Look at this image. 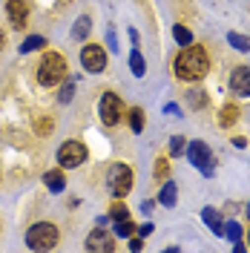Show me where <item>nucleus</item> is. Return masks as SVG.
<instances>
[{
  "instance_id": "obj_1",
  "label": "nucleus",
  "mask_w": 250,
  "mask_h": 253,
  "mask_svg": "<svg viewBox=\"0 0 250 253\" xmlns=\"http://www.w3.org/2000/svg\"><path fill=\"white\" fill-rule=\"evenodd\" d=\"M172 72H175V78H181V81H202L204 75L210 72L207 49L196 46V43L181 46V52H178L175 61H172Z\"/></svg>"
},
{
  "instance_id": "obj_2",
  "label": "nucleus",
  "mask_w": 250,
  "mask_h": 253,
  "mask_svg": "<svg viewBox=\"0 0 250 253\" xmlns=\"http://www.w3.org/2000/svg\"><path fill=\"white\" fill-rule=\"evenodd\" d=\"M66 72H69L66 58L58 55V52H46L38 63V84L41 86H55V84H61L66 78Z\"/></svg>"
},
{
  "instance_id": "obj_3",
  "label": "nucleus",
  "mask_w": 250,
  "mask_h": 253,
  "mask_svg": "<svg viewBox=\"0 0 250 253\" xmlns=\"http://www.w3.org/2000/svg\"><path fill=\"white\" fill-rule=\"evenodd\" d=\"M26 245H29L32 251H52L58 245V227L49 224V221L32 224L29 233H26Z\"/></svg>"
},
{
  "instance_id": "obj_4",
  "label": "nucleus",
  "mask_w": 250,
  "mask_h": 253,
  "mask_svg": "<svg viewBox=\"0 0 250 253\" xmlns=\"http://www.w3.org/2000/svg\"><path fill=\"white\" fill-rule=\"evenodd\" d=\"M107 187H110V193L115 196V199H124L126 193L132 190V170L126 167V164H112L110 173H107Z\"/></svg>"
},
{
  "instance_id": "obj_5",
  "label": "nucleus",
  "mask_w": 250,
  "mask_h": 253,
  "mask_svg": "<svg viewBox=\"0 0 250 253\" xmlns=\"http://www.w3.org/2000/svg\"><path fill=\"white\" fill-rule=\"evenodd\" d=\"M98 115H101V121H104L107 126L121 124V121H124V101H121V95H115V92H104L101 95Z\"/></svg>"
},
{
  "instance_id": "obj_6",
  "label": "nucleus",
  "mask_w": 250,
  "mask_h": 253,
  "mask_svg": "<svg viewBox=\"0 0 250 253\" xmlns=\"http://www.w3.org/2000/svg\"><path fill=\"white\" fill-rule=\"evenodd\" d=\"M86 161V147L81 141H63L58 147V164H61V170H75Z\"/></svg>"
},
{
  "instance_id": "obj_7",
  "label": "nucleus",
  "mask_w": 250,
  "mask_h": 253,
  "mask_svg": "<svg viewBox=\"0 0 250 253\" xmlns=\"http://www.w3.org/2000/svg\"><path fill=\"white\" fill-rule=\"evenodd\" d=\"M81 66H83L86 72H92V75L104 72V69H107V52H104V46H98V43H83V46H81Z\"/></svg>"
},
{
  "instance_id": "obj_8",
  "label": "nucleus",
  "mask_w": 250,
  "mask_h": 253,
  "mask_svg": "<svg viewBox=\"0 0 250 253\" xmlns=\"http://www.w3.org/2000/svg\"><path fill=\"white\" fill-rule=\"evenodd\" d=\"M187 158H190V164H193L196 170H202L204 175L213 173V167H210V150H207V144H202V141H190V144H187Z\"/></svg>"
},
{
  "instance_id": "obj_9",
  "label": "nucleus",
  "mask_w": 250,
  "mask_h": 253,
  "mask_svg": "<svg viewBox=\"0 0 250 253\" xmlns=\"http://www.w3.org/2000/svg\"><path fill=\"white\" fill-rule=\"evenodd\" d=\"M29 12H32V6L26 0H6V15H9V23L15 29H23L29 23Z\"/></svg>"
},
{
  "instance_id": "obj_10",
  "label": "nucleus",
  "mask_w": 250,
  "mask_h": 253,
  "mask_svg": "<svg viewBox=\"0 0 250 253\" xmlns=\"http://www.w3.org/2000/svg\"><path fill=\"white\" fill-rule=\"evenodd\" d=\"M230 92L239 98H248L250 95V69L248 66H236L230 72Z\"/></svg>"
},
{
  "instance_id": "obj_11",
  "label": "nucleus",
  "mask_w": 250,
  "mask_h": 253,
  "mask_svg": "<svg viewBox=\"0 0 250 253\" xmlns=\"http://www.w3.org/2000/svg\"><path fill=\"white\" fill-rule=\"evenodd\" d=\"M86 251H101V253H110L115 251V239H112V233H107V230H92L89 236H86Z\"/></svg>"
},
{
  "instance_id": "obj_12",
  "label": "nucleus",
  "mask_w": 250,
  "mask_h": 253,
  "mask_svg": "<svg viewBox=\"0 0 250 253\" xmlns=\"http://www.w3.org/2000/svg\"><path fill=\"white\" fill-rule=\"evenodd\" d=\"M202 219H204V224H207L216 236H224V221H221V216H219V210H216V207H204Z\"/></svg>"
},
{
  "instance_id": "obj_13",
  "label": "nucleus",
  "mask_w": 250,
  "mask_h": 253,
  "mask_svg": "<svg viewBox=\"0 0 250 253\" xmlns=\"http://www.w3.org/2000/svg\"><path fill=\"white\" fill-rule=\"evenodd\" d=\"M43 184L49 187V193H61V190L66 187V181H63V170H46Z\"/></svg>"
},
{
  "instance_id": "obj_14",
  "label": "nucleus",
  "mask_w": 250,
  "mask_h": 253,
  "mask_svg": "<svg viewBox=\"0 0 250 253\" xmlns=\"http://www.w3.org/2000/svg\"><path fill=\"white\" fill-rule=\"evenodd\" d=\"M175 199H178V187H175V181H164V187L158 193V202L164 207H175Z\"/></svg>"
},
{
  "instance_id": "obj_15",
  "label": "nucleus",
  "mask_w": 250,
  "mask_h": 253,
  "mask_svg": "<svg viewBox=\"0 0 250 253\" xmlns=\"http://www.w3.org/2000/svg\"><path fill=\"white\" fill-rule=\"evenodd\" d=\"M239 121V107L236 104H224L219 112V126H233Z\"/></svg>"
},
{
  "instance_id": "obj_16",
  "label": "nucleus",
  "mask_w": 250,
  "mask_h": 253,
  "mask_svg": "<svg viewBox=\"0 0 250 253\" xmlns=\"http://www.w3.org/2000/svg\"><path fill=\"white\" fill-rule=\"evenodd\" d=\"M129 126H132V132H144V126H147V112L141 110V107H132V110H129Z\"/></svg>"
},
{
  "instance_id": "obj_17",
  "label": "nucleus",
  "mask_w": 250,
  "mask_h": 253,
  "mask_svg": "<svg viewBox=\"0 0 250 253\" xmlns=\"http://www.w3.org/2000/svg\"><path fill=\"white\" fill-rule=\"evenodd\" d=\"M129 69H132L135 78H141V75L147 72V61H144V55L138 52V46L132 49V55H129Z\"/></svg>"
},
{
  "instance_id": "obj_18",
  "label": "nucleus",
  "mask_w": 250,
  "mask_h": 253,
  "mask_svg": "<svg viewBox=\"0 0 250 253\" xmlns=\"http://www.w3.org/2000/svg\"><path fill=\"white\" fill-rule=\"evenodd\" d=\"M89 29H92V20H89V15H81L78 20H75V29H72V38H75V41H83V38L89 35Z\"/></svg>"
},
{
  "instance_id": "obj_19",
  "label": "nucleus",
  "mask_w": 250,
  "mask_h": 253,
  "mask_svg": "<svg viewBox=\"0 0 250 253\" xmlns=\"http://www.w3.org/2000/svg\"><path fill=\"white\" fill-rule=\"evenodd\" d=\"M35 132H38L41 138H43V135H52V132H55V121H52L49 115H38V118H35Z\"/></svg>"
},
{
  "instance_id": "obj_20",
  "label": "nucleus",
  "mask_w": 250,
  "mask_h": 253,
  "mask_svg": "<svg viewBox=\"0 0 250 253\" xmlns=\"http://www.w3.org/2000/svg\"><path fill=\"white\" fill-rule=\"evenodd\" d=\"M135 230H138V227L129 219H121V221H115V230H112V233H115V239H129V236H135Z\"/></svg>"
},
{
  "instance_id": "obj_21",
  "label": "nucleus",
  "mask_w": 250,
  "mask_h": 253,
  "mask_svg": "<svg viewBox=\"0 0 250 253\" xmlns=\"http://www.w3.org/2000/svg\"><path fill=\"white\" fill-rule=\"evenodd\" d=\"M172 38H175L178 46H190V43H193V32H190L187 26H181V23L172 26Z\"/></svg>"
},
{
  "instance_id": "obj_22",
  "label": "nucleus",
  "mask_w": 250,
  "mask_h": 253,
  "mask_svg": "<svg viewBox=\"0 0 250 253\" xmlns=\"http://www.w3.org/2000/svg\"><path fill=\"white\" fill-rule=\"evenodd\" d=\"M38 49H46V38L43 35H32L20 43V52H38Z\"/></svg>"
},
{
  "instance_id": "obj_23",
  "label": "nucleus",
  "mask_w": 250,
  "mask_h": 253,
  "mask_svg": "<svg viewBox=\"0 0 250 253\" xmlns=\"http://www.w3.org/2000/svg\"><path fill=\"white\" fill-rule=\"evenodd\" d=\"M110 219L112 221H121V219H129V210H126V205L118 199V202H112L110 207Z\"/></svg>"
},
{
  "instance_id": "obj_24",
  "label": "nucleus",
  "mask_w": 250,
  "mask_h": 253,
  "mask_svg": "<svg viewBox=\"0 0 250 253\" xmlns=\"http://www.w3.org/2000/svg\"><path fill=\"white\" fill-rule=\"evenodd\" d=\"M227 41H230V46H236L239 52H248V49H250V38L239 35V32H230V35H227Z\"/></svg>"
},
{
  "instance_id": "obj_25",
  "label": "nucleus",
  "mask_w": 250,
  "mask_h": 253,
  "mask_svg": "<svg viewBox=\"0 0 250 253\" xmlns=\"http://www.w3.org/2000/svg\"><path fill=\"white\" fill-rule=\"evenodd\" d=\"M187 150V138L184 135H172L170 138V156H184Z\"/></svg>"
},
{
  "instance_id": "obj_26",
  "label": "nucleus",
  "mask_w": 250,
  "mask_h": 253,
  "mask_svg": "<svg viewBox=\"0 0 250 253\" xmlns=\"http://www.w3.org/2000/svg\"><path fill=\"white\" fill-rule=\"evenodd\" d=\"M156 178H167L170 175V158H156Z\"/></svg>"
},
{
  "instance_id": "obj_27",
  "label": "nucleus",
  "mask_w": 250,
  "mask_h": 253,
  "mask_svg": "<svg viewBox=\"0 0 250 253\" xmlns=\"http://www.w3.org/2000/svg\"><path fill=\"white\" fill-rule=\"evenodd\" d=\"M224 236L230 239V242H236V239H242V227H239V221H227V224H224Z\"/></svg>"
},
{
  "instance_id": "obj_28",
  "label": "nucleus",
  "mask_w": 250,
  "mask_h": 253,
  "mask_svg": "<svg viewBox=\"0 0 250 253\" xmlns=\"http://www.w3.org/2000/svg\"><path fill=\"white\" fill-rule=\"evenodd\" d=\"M72 95H75V84L69 81V84H63V86H61V95H58V101H61V104H69V101H72Z\"/></svg>"
},
{
  "instance_id": "obj_29",
  "label": "nucleus",
  "mask_w": 250,
  "mask_h": 253,
  "mask_svg": "<svg viewBox=\"0 0 250 253\" xmlns=\"http://www.w3.org/2000/svg\"><path fill=\"white\" fill-rule=\"evenodd\" d=\"M190 104H193L196 110H202V107H207V95L204 92H190Z\"/></svg>"
},
{
  "instance_id": "obj_30",
  "label": "nucleus",
  "mask_w": 250,
  "mask_h": 253,
  "mask_svg": "<svg viewBox=\"0 0 250 253\" xmlns=\"http://www.w3.org/2000/svg\"><path fill=\"white\" fill-rule=\"evenodd\" d=\"M141 248H144V239H132V236H129V251H141Z\"/></svg>"
},
{
  "instance_id": "obj_31",
  "label": "nucleus",
  "mask_w": 250,
  "mask_h": 253,
  "mask_svg": "<svg viewBox=\"0 0 250 253\" xmlns=\"http://www.w3.org/2000/svg\"><path fill=\"white\" fill-rule=\"evenodd\" d=\"M135 233H138L141 239H144V236H150V233H153V224H141V227L135 230Z\"/></svg>"
},
{
  "instance_id": "obj_32",
  "label": "nucleus",
  "mask_w": 250,
  "mask_h": 253,
  "mask_svg": "<svg viewBox=\"0 0 250 253\" xmlns=\"http://www.w3.org/2000/svg\"><path fill=\"white\" fill-rule=\"evenodd\" d=\"M233 144L239 147V150H245V147H248V138H242V135H239V138H233Z\"/></svg>"
},
{
  "instance_id": "obj_33",
  "label": "nucleus",
  "mask_w": 250,
  "mask_h": 253,
  "mask_svg": "<svg viewBox=\"0 0 250 253\" xmlns=\"http://www.w3.org/2000/svg\"><path fill=\"white\" fill-rule=\"evenodd\" d=\"M3 46H6V32L0 29V49H3Z\"/></svg>"
},
{
  "instance_id": "obj_34",
  "label": "nucleus",
  "mask_w": 250,
  "mask_h": 253,
  "mask_svg": "<svg viewBox=\"0 0 250 253\" xmlns=\"http://www.w3.org/2000/svg\"><path fill=\"white\" fill-rule=\"evenodd\" d=\"M248 219H250V202H248Z\"/></svg>"
},
{
  "instance_id": "obj_35",
  "label": "nucleus",
  "mask_w": 250,
  "mask_h": 253,
  "mask_svg": "<svg viewBox=\"0 0 250 253\" xmlns=\"http://www.w3.org/2000/svg\"><path fill=\"white\" fill-rule=\"evenodd\" d=\"M248 248H250V230H248Z\"/></svg>"
}]
</instances>
